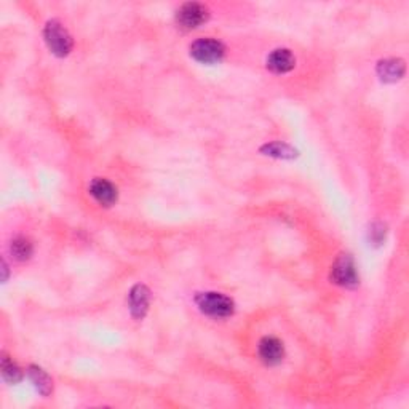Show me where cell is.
Masks as SVG:
<instances>
[{"label": "cell", "instance_id": "obj_12", "mask_svg": "<svg viewBox=\"0 0 409 409\" xmlns=\"http://www.w3.org/2000/svg\"><path fill=\"white\" fill-rule=\"evenodd\" d=\"M10 251H12V255L15 259H17V261H28V259L33 256L34 246H33V243H30L29 238L18 237V238H15V240L12 242V245H10Z\"/></svg>", "mask_w": 409, "mask_h": 409}, {"label": "cell", "instance_id": "obj_1", "mask_svg": "<svg viewBox=\"0 0 409 409\" xmlns=\"http://www.w3.org/2000/svg\"><path fill=\"white\" fill-rule=\"evenodd\" d=\"M195 302L199 305V309L205 315L215 318H226L230 317L235 310V304L230 298L224 296L221 293H200L197 294Z\"/></svg>", "mask_w": 409, "mask_h": 409}, {"label": "cell", "instance_id": "obj_13", "mask_svg": "<svg viewBox=\"0 0 409 409\" xmlns=\"http://www.w3.org/2000/svg\"><path fill=\"white\" fill-rule=\"evenodd\" d=\"M261 152L266 155H271V157H277V158H294L298 157V151L293 149L291 146L284 143H271L266 144V146L261 147Z\"/></svg>", "mask_w": 409, "mask_h": 409}, {"label": "cell", "instance_id": "obj_14", "mask_svg": "<svg viewBox=\"0 0 409 409\" xmlns=\"http://www.w3.org/2000/svg\"><path fill=\"white\" fill-rule=\"evenodd\" d=\"M2 377L8 384H18V382L23 379V371L19 370V366L5 354H2Z\"/></svg>", "mask_w": 409, "mask_h": 409}, {"label": "cell", "instance_id": "obj_6", "mask_svg": "<svg viewBox=\"0 0 409 409\" xmlns=\"http://www.w3.org/2000/svg\"><path fill=\"white\" fill-rule=\"evenodd\" d=\"M149 301H151V291H149L147 287H144V284H136V287H133V289L128 294V305L133 318L143 320L146 317Z\"/></svg>", "mask_w": 409, "mask_h": 409}, {"label": "cell", "instance_id": "obj_10", "mask_svg": "<svg viewBox=\"0 0 409 409\" xmlns=\"http://www.w3.org/2000/svg\"><path fill=\"white\" fill-rule=\"evenodd\" d=\"M405 61L400 58H388L379 61V64H377V75L381 77L382 82H387V84H393V82L400 80L405 75Z\"/></svg>", "mask_w": 409, "mask_h": 409}, {"label": "cell", "instance_id": "obj_8", "mask_svg": "<svg viewBox=\"0 0 409 409\" xmlns=\"http://www.w3.org/2000/svg\"><path fill=\"white\" fill-rule=\"evenodd\" d=\"M90 194L102 206H112L117 201V188L107 179L96 178L90 184Z\"/></svg>", "mask_w": 409, "mask_h": 409}, {"label": "cell", "instance_id": "obj_4", "mask_svg": "<svg viewBox=\"0 0 409 409\" xmlns=\"http://www.w3.org/2000/svg\"><path fill=\"white\" fill-rule=\"evenodd\" d=\"M331 280L345 288H354L358 284V273L350 255H340L336 259L331 267Z\"/></svg>", "mask_w": 409, "mask_h": 409}, {"label": "cell", "instance_id": "obj_15", "mask_svg": "<svg viewBox=\"0 0 409 409\" xmlns=\"http://www.w3.org/2000/svg\"><path fill=\"white\" fill-rule=\"evenodd\" d=\"M370 240L374 245H381L385 240V226L382 224H372L370 229Z\"/></svg>", "mask_w": 409, "mask_h": 409}, {"label": "cell", "instance_id": "obj_11", "mask_svg": "<svg viewBox=\"0 0 409 409\" xmlns=\"http://www.w3.org/2000/svg\"><path fill=\"white\" fill-rule=\"evenodd\" d=\"M28 376L30 377V381H33V384L37 388L40 395L44 397H48L51 392H53V382H51L50 376L46 374V372L42 370V367L39 366H29L28 370Z\"/></svg>", "mask_w": 409, "mask_h": 409}, {"label": "cell", "instance_id": "obj_2", "mask_svg": "<svg viewBox=\"0 0 409 409\" xmlns=\"http://www.w3.org/2000/svg\"><path fill=\"white\" fill-rule=\"evenodd\" d=\"M44 37L51 53L60 56V58H64V56L69 55L72 45H74V40H72L71 34L67 33L64 26L60 21H56V19H51V21L46 23Z\"/></svg>", "mask_w": 409, "mask_h": 409}, {"label": "cell", "instance_id": "obj_3", "mask_svg": "<svg viewBox=\"0 0 409 409\" xmlns=\"http://www.w3.org/2000/svg\"><path fill=\"white\" fill-rule=\"evenodd\" d=\"M224 53V45L215 39H199L190 45V56L203 64L219 63Z\"/></svg>", "mask_w": 409, "mask_h": 409}, {"label": "cell", "instance_id": "obj_7", "mask_svg": "<svg viewBox=\"0 0 409 409\" xmlns=\"http://www.w3.org/2000/svg\"><path fill=\"white\" fill-rule=\"evenodd\" d=\"M259 356H261V360L269 366H275L278 363H282L284 356V347L282 344V340L272 338V336L262 338L261 343H259Z\"/></svg>", "mask_w": 409, "mask_h": 409}, {"label": "cell", "instance_id": "obj_9", "mask_svg": "<svg viewBox=\"0 0 409 409\" xmlns=\"http://www.w3.org/2000/svg\"><path fill=\"white\" fill-rule=\"evenodd\" d=\"M296 66V58L287 48H278L272 51L267 58V69L275 72V74H287L293 71Z\"/></svg>", "mask_w": 409, "mask_h": 409}, {"label": "cell", "instance_id": "obj_5", "mask_svg": "<svg viewBox=\"0 0 409 409\" xmlns=\"http://www.w3.org/2000/svg\"><path fill=\"white\" fill-rule=\"evenodd\" d=\"M210 12L205 5L197 3V2H189L184 3L183 7L178 10L176 13V21L184 29H195L199 28L200 24L208 21Z\"/></svg>", "mask_w": 409, "mask_h": 409}]
</instances>
